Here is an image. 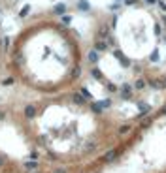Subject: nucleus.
I'll use <instances>...</instances> for the list:
<instances>
[{"label":"nucleus","mask_w":166,"mask_h":173,"mask_svg":"<svg viewBox=\"0 0 166 173\" xmlns=\"http://www.w3.org/2000/svg\"><path fill=\"white\" fill-rule=\"evenodd\" d=\"M119 92H121V96L124 100H130L132 98V86L128 85V83H123V86L119 89Z\"/></svg>","instance_id":"nucleus-1"},{"label":"nucleus","mask_w":166,"mask_h":173,"mask_svg":"<svg viewBox=\"0 0 166 173\" xmlns=\"http://www.w3.org/2000/svg\"><path fill=\"white\" fill-rule=\"evenodd\" d=\"M113 55H115V58L119 60V62H123L124 66H130V60H128L127 57H124V55L121 53V51H117V49H115V51H113Z\"/></svg>","instance_id":"nucleus-2"},{"label":"nucleus","mask_w":166,"mask_h":173,"mask_svg":"<svg viewBox=\"0 0 166 173\" xmlns=\"http://www.w3.org/2000/svg\"><path fill=\"white\" fill-rule=\"evenodd\" d=\"M25 117H27V119H34L36 117V107L34 105H25Z\"/></svg>","instance_id":"nucleus-3"},{"label":"nucleus","mask_w":166,"mask_h":173,"mask_svg":"<svg viewBox=\"0 0 166 173\" xmlns=\"http://www.w3.org/2000/svg\"><path fill=\"white\" fill-rule=\"evenodd\" d=\"M115 156H117V151L115 149L108 151L106 154H104V162H113V160H115Z\"/></svg>","instance_id":"nucleus-4"},{"label":"nucleus","mask_w":166,"mask_h":173,"mask_svg":"<svg viewBox=\"0 0 166 173\" xmlns=\"http://www.w3.org/2000/svg\"><path fill=\"white\" fill-rule=\"evenodd\" d=\"M149 85H151L153 89H159V90H160V89H164V86H166L162 79H151V81H149Z\"/></svg>","instance_id":"nucleus-5"},{"label":"nucleus","mask_w":166,"mask_h":173,"mask_svg":"<svg viewBox=\"0 0 166 173\" xmlns=\"http://www.w3.org/2000/svg\"><path fill=\"white\" fill-rule=\"evenodd\" d=\"M145 85H147V81L140 77V79H136V81H134V86H132V89H136V90H142V89H145Z\"/></svg>","instance_id":"nucleus-6"},{"label":"nucleus","mask_w":166,"mask_h":173,"mask_svg":"<svg viewBox=\"0 0 166 173\" xmlns=\"http://www.w3.org/2000/svg\"><path fill=\"white\" fill-rule=\"evenodd\" d=\"M106 49H108V42H102V40L95 42V51H106Z\"/></svg>","instance_id":"nucleus-7"},{"label":"nucleus","mask_w":166,"mask_h":173,"mask_svg":"<svg viewBox=\"0 0 166 173\" xmlns=\"http://www.w3.org/2000/svg\"><path fill=\"white\" fill-rule=\"evenodd\" d=\"M102 109H104V107H102L100 102H92V104H91V111H92V113L98 115V113H102Z\"/></svg>","instance_id":"nucleus-8"},{"label":"nucleus","mask_w":166,"mask_h":173,"mask_svg":"<svg viewBox=\"0 0 166 173\" xmlns=\"http://www.w3.org/2000/svg\"><path fill=\"white\" fill-rule=\"evenodd\" d=\"M53 12H55L57 15H64V13H66V6H64V4H57V6L53 8Z\"/></svg>","instance_id":"nucleus-9"},{"label":"nucleus","mask_w":166,"mask_h":173,"mask_svg":"<svg viewBox=\"0 0 166 173\" xmlns=\"http://www.w3.org/2000/svg\"><path fill=\"white\" fill-rule=\"evenodd\" d=\"M87 58H89V62H91V64H96V62H98V51H91Z\"/></svg>","instance_id":"nucleus-10"},{"label":"nucleus","mask_w":166,"mask_h":173,"mask_svg":"<svg viewBox=\"0 0 166 173\" xmlns=\"http://www.w3.org/2000/svg\"><path fill=\"white\" fill-rule=\"evenodd\" d=\"M72 98H74V104H77V105H83V104H85V98H83L81 94H74Z\"/></svg>","instance_id":"nucleus-11"},{"label":"nucleus","mask_w":166,"mask_h":173,"mask_svg":"<svg viewBox=\"0 0 166 173\" xmlns=\"http://www.w3.org/2000/svg\"><path fill=\"white\" fill-rule=\"evenodd\" d=\"M77 8H79L81 12H87V9H89V2H87V0H79V2H77Z\"/></svg>","instance_id":"nucleus-12"},{"label":"nucleus","mask_w":166,"mask_h":173,"mask_svg":"<svg viewBox=\"0 0 166 173\" xmlns=\"http://www.w3.org/2000/svg\"><path fill=\"white\" fill-rule=\"evenodd\" d=\"M119 132V136H123V134H128V132H130V124H123L121 128L117 130Z\"/></svg>","instance_id":"nucleus-13"},{"label":"nucleus","mask_w":166,"mask_h":173,"mask_svg":"<svg viewBox=\"0 0 166 173\" xmlns=\"http://www.w3.org/2000/svg\"><path fill=\"white\" fill-rule=\"evenodd\" d=\"M81 96H85V100H92V96H91V92H89V90L85 89V86H83V89H81Z\"/></svg>","instance_id":"nucleus-14"},{"label":"nucleus","mask_w":166,"mask_h":173,"mask_svg":"<svg viewBox=\"0 0 166 173\" xmlns=\"http://www.w3.org/2000/svg\"><path fill=\"white\" fill-rule=\"evenodd\" d=\"M149 60H151V62H157L159 60V51H153V53L149 55Z\"/></svg>","instance_id":"nucleus-15"},{"label":"nucleus","mask_w":166,"mask_h":173,"mask_svg":"<svg viewBox=\"0 0 166 173\" xmlns=\"http://www.w3.org/2000/svg\"><path fill=\"white\" fill-rule=\"evenodd\" d=\"M91 74H92V77H95V79H102V74L98 72L96 68H92V70H91Z\"/></svg>","instance_id":"nucleus-16"},{"label":"nucleus","mask_w":166,"mask_h":173,"mask_svg":"<svg viewBox=\"0 0 166 173\" xmlns=\"http://www.w3.org/2000/svg\"><path fill=\"white\" fill-rule=\"evenodd\" d=\"M28 12H30V6H25V9H21V17H25Z\"/></svg>","instance_id":"nucleus-17"},{"label":"nucleus","mask_w":166,"mask_h":173,"mask_svg":"<svg viewBox=\"0 0 166 173\" xmlns=\"http://www.w3.org/2000/svg\"><path fill=\"white\" fill-rule=\"evenodd\" d=\"M106 86H108V90H110V92H115V90H117V86H115V85H111V83H108Z\"/></svg>","instance_id":"nucleus-18"},{"label":"nucleus","mask_w":166,"mask_h":173,"mask_svg":"<svg viewBox=\"0 0 166 173\" xmlns=\"http://www.w3.org/2000/svg\"><path fill=\"white\" fill-rule=\"evenodd\" d=\"M25 167H27V169H34V167H36V162H28V164H25Z\"/></svg>","instance_id":"nucleus-19"},{"label":"nucleus","mask_w":166,"mask_h":173,"mask_svg":"<svg viewBox=\"0 0 166 173\" xmlns=\"http://www.w3.org/2000/svg\"><path fill=\"white\" fill-rule=\"evenodd\" d=\"M136 2H138V0H124V4H127V6H134Z\"/></svg>","instance_id":"nucleus-20"},{"label":"nucleus","mask_w":166,"mask_h":173,"mask_svg":"<svg viewBox=\"0 0 166 173\" xmlns=\"http://www.w3.org/2000/svg\"><path fill=\"white\" fill-rule=\"evenodd\" d=\"M145 4H149V6H155V4H159V0H145Z\"/></svg>","instance_id":"nucleus-21"},{"label":"nucleus","mask_w":166,"mask_h":173,"mask_svg":"<svg viewBox=\"0 0 166 173\" xmlns=\"http://www.w3.org/2000/svg\"><path fill=\"white\" fill-rule=\"evenodd\" d=\"M53 173H68V171H66V169H62V167H57V169H55Z\"/></svg>","instance_id":"nucleus-22"},{"label":"nucleus","mask_w":166,"mask_h":173,"mask_svg":"<svg viewBox=\"0 0 166 173\" xmlns=\"http://www.w3.org/2000/svg\"><path fill=\"white\" fill-rule=\"evenodd\" d=\"M62 23H64V25L70 23V17H68V15H64V17H62Z\"/></svg>","instance_id":"nucleus-23"},{"label":"nucleus","mask_w":166,"mask_h":173,"mask_svg":"<svg viewBox=\"0 0 166 173\" xmlns=\"http://www.w3.org/2000/svg\"><path fill=\"white\" fill-rule=\"evenodd\" d=\"M149 124H151V119H147V120H143V124H142V126H143V128H145V126H149Z\"/></svg>","instance_id":"nucleus-24"},{"label":"nucleus","mask_w":166,"mask_h":173,"mask_svg":"<svg viewBox=\"0 0 166 173\" xmlns=\"http://www.w3.org/2000/svg\"><path fill=\"white\" fill-rule=\"evenodd\" d=\"M159 6H160V8H162L164 12H166V4H164V2H160V0H159Z\"/></svg>","instance_id":"nucleus-25"},{"label":"nucleus","mask_w":166,"mask_h":173,"mask_svg":"<svg viewBox=\"0 0 166 173\" xmlns=\"http://www.w3.org/2000/svg\"><path fill=\"white\" fill-rule=\"evenodd\" d=\"M160 115H166V105H164L162 109H160Z\"/></svg>","instance_id":"nucleus-26"},{"label":"nucleus","mask_w":166,"mask_h":173,"mask_svg":"<svg viewBox=\"0 0 166 173\" xmlns=\"http://www.w3.org/2000/svg\"><path fill=\"white\" fill-rule=\"evenodd\" d=\"M4 166V158H2V156H0V167H2Z\"/></svg>","instance_id":"nucleus-27"},{"label":"nucleus","mask_w":166,"mask_h":173,"mask_svg":"<svg viewBox=\"0 0 166 173\" xmlns=\"http://www.w3.org/2000/svg\"><path fill=\"white\" fill-rule=\"evenodd\" d=\"M162 21H164V25H166V17H162Z\"/></svg>","instance_id":"nucleus-28"},{"label":"nucleus","mask_w":166,"mask_h":173,"mask_svg":"<svg viewBox=\"0 0 166 173\" xmlns=\"http://www.w3.org/2000/svg\"><path fill=\"white\" fill-rule=\"evenodd\" d=\"M162 81H164V85H166V77H164V79H162Z\"/></svg>","instance_id":"nucleus-29"}]
</instances>
